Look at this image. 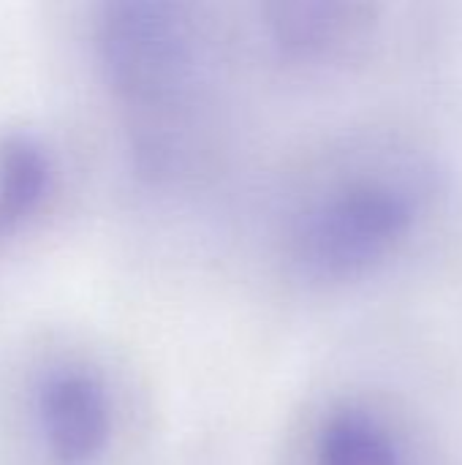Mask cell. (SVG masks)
<instances>
[{
	"label": "cell",
	"mask_w": 462,
	"mask_h": 465,
	"mask_svg": "<svg viewBox=\"0 0 462 465\" xmlns=\"http://www.w3.org/2000/svg\"><path fill=\"white\" fill-rule=\"evenodd\" d=\"M313 185L291 218V259L310 281L349 283L406 248L428 213L433 183L408 153H362Z\"/></svg>",
	"instance_id": "1"
},
{
	"label": "cell",
	"mask_w": 462,
	"mask_h": 465,
	"mask_svg": "<svg viewBox=\"0 0 462 465\" xmlns=\"http://www.w3.org/2000/svg\"><path fill=\"white\" fill-rule=\"evenodd\" d=\"M199 0H101L98 60L103 79L139 134L152 166L177 155L199 71Z\"/></svg>",
	"instance_id": "2"
},
{
	"label": "cell",
	"mask_w": 462,
	"mask_h": 465,
	"mask_svg": "<svg viewBox=\"0 0 462 465\" xmlns=\"http://www.w3.org/2000/svg\"><path fill=\"white\" fill-rule=\"evenodd\" d=\"M261 25L280 60L327 68L351 60L376 30L373 0H261Z\"/></svg>",
	"instance_id": "3"
},
{
	"label": "cell",
	"mask_w": 462,
	"mask_h": 465,
	"mask_svg": "<svg viewBox=\"0 0 462 465\" xmlns=\"http://www.w3.org/2000/svg\"><path fill=\"white\" fill-rule=\"evenodd\" d=\"M38 428L57 465L93 463L112 436V403L101 379L71 368L38 390Z\"/></svg>",
	"instance_id": "4"
},
{
	"label": "cell",
	"mask_w": 462,
	"mask_h": 465,
	"mask_svg": "<svg viewBox=\"0 0 462 465\" xmlns=\"http://www.w3.org/2000/svg\"><path fill=\"white\" fill-rule=\"evenodd\" d=\"M52 185L46 150L30 134L0 136V240L38 213Z\"/></svg>",
	"instance_id": "5"
},
{
	"label": "cell",
	"mask_w": 462,
	"mask_h": 465,
	"mask_svg": "<svg viewBox=\"0 0 462 465\" xmlns=\"http://www.w3.org/2000/svg\"><path fill=\"white\" fill-rule=\"evenodd\" d=\"M316 465H403V452L376 414L359 406H343L319 430Z\"/></svg>",
	"instance_id": "6"
}]
</instances>
